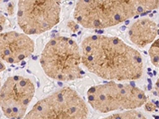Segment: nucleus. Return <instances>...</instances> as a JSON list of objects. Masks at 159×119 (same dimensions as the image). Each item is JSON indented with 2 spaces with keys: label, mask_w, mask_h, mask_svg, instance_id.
<instances>
[{
  "label": "nucleus",
  "mask_w": 159,
  "mask_h": 119,
  "mask_svg": "<svg viewBox=\"0 0 159 119\" xmlns=\"http://www.w3.org/2000/svg\"><path fill=\"white\" fill-rule=\"evenodd\" d=\"M88 114L84 100L67 87L39 100L23 119H86Z\"/></svg>",
  "instance_id": "39448f33"
},
{
  "label": "nucleus",
  "mask_w": 159,
  "mask_h": 119,
  "mask_svg": "<svg viewBox=\"0 0 159 119\" xmlns=\"http://www.w3.org/2000/svg\"><path fill=\"white\" fill-rule=\"evenodd\" d=\"M159 1L82 0L75 6L73 17L78 25L87 29H104L157 9Z\"/></svg>",
  "instance_id": "f03ea898"
},
{
  "label": "nucleus",
  "mask_w": 159,
  "mask_h": 119,
  "mask_svg": "<svg viewBox=\"0 0 159 119\" xmlns=\"http://www.w3.org/2000/svg\"><path fill=\"white\" fill-rule=\"evenodd\" d=\"M88 103L99 113L137 110L147 103L142 89L129 83L110 81L90 87L87 92Z\"/></svg>",
  "instance_id": "20e7f679"
},
{
  "label": "nucleus",
  "mask_w": 159,
  "mask_h": 119,
  "mask_svg": "<svg viewBox=\"0 0 159 119\" xmlns=\"http://www.w3.org/2000/svg\"><path fill=\"white\" fill-rule=\"evenodd\" d=\"M150 60L155 67L159 68V38L155 40L149 49Z\"/></svg>",
  "instance_id": "9b49d317"
},
{
  "label": "nucleus",
  "mask_w": 159,
  "mask_h": 119,
  "mask_svg": "<svg viewBox=\"0 0 159 119\" xmlns=\"http://www.w3.org/2000/svg\"><path fill=\"white\" fill-rule=\"evenodd\" d=\"M82 64L92 73L111 81L141 78L144 64L141 54L120 38L91 35L81 44Z\"/></svg>",
  "instance_id": "f257e3e1"
},
{
  "label": "nucleus",
  "mask_w": 159,
  "mask_h": 119,
  "mask_svg": "<svg viewBox=\"0 0 159 119\" xmlns=\"http://www.w3.org/2000/svg\"><path fill=\"white\" fill-rule=\"evenodd\" d=\"M101 119H147L146 116L138 110H128L119 112Z\"/></svg>",
  "instance_id": "9d476101"
},
{
  "label": "nucleus",
  "mask_w": 159,
  "mask_h": 119,
  "mask_svg": "<svg viewBox=\"0 0 159 119\" xmlns=\"http://www.w3.org/2000/svg\"><path fill=\"white\" fill-rule=\"evenodd\" d=\"M155 90H156V92H157V95H158L159 97V78L157 79V82H156L155 83Z\"/></svg>",
  "instance_id": "4468645a"
},
{
  "label": "nucleus",
  "mask_w": 159,
  "mask_h": 119,
  "mask_svg": "<svg viewBox=\"0 0 159 119\" xmlns=\"http://www.w3.org/2000/svg\"><path fill=\"white\" fill-rule=\"evenodd\" d=\"M61 12L59 1H19L17 20L25 34H41L58 24Z\"/></svg>",
  "instance_id": "423d86ee"
},
{
  "label": "nucleus",
  "mask_w": 159,
  "mask_h": 119,
  "mask_svg": "<svg viewBox=\"0 0 159 119\" xmlns=\"http://www.w3.org/2000/svg\"><path fill=\"white\" fill-rule=\"evenodd\" d=\"M67 26L69 27V29H70L71 31H72L73 33H76V31L79 29V25H78L75 21H72V20H71V21H69V22H68Z\"/></svg>",
  "instance_id": "f8f14e48"
},
{
  "label": "nucleus",
  "mask_w": 159,
  "mask_h": 119,
  "mask_svg": "<svg viewBox=\"0 0 159 119\" xmlns=\"http://www.w3.org/2000/svg\"><path fill=\"white\" fill-rule=\"evenodd\" d=\"M81 51L76 42L67 37H52L45 45L40 58L44 72L59 81H72L83 77Z\"/></svg>",
  "instance_id": "7ed1b4c3"
},
{
  "label": "nucleus",
  "mask_w": 159,
  "mask_h": 119,
  "mask_svg": "<svg viewBox=\"0 0 159 119\" xmlns=\"http://www.w3.org/2000/svg\"><path fill=\"white\" fill-rule=\"evenodd\" d=\"M146 106V110H148V111H154L156 110V107L152 103H147V104L145 105Z\"/></svg>",
  "instance_id": "ddd939ff"
},
{
  "label": "nucleus",
  "mask_w": 159,
  "mask_h": 119,
  "mask_svg": "<svg viewBox=\"0 0 159 119\" xmlns=\"http://www.w3.org/2000/svg\"><path fill=\"white\" fill-rule=\"evenodd\" d=\"M34 93V85L28 78L20 76L8 78L0 91L3 115L7 119H23Z\"/></svg>",
  "instance_id": "0eeeda50"
},
{
  "label": "nucleus",
  "mask_w": 159,
  "mask_h": 119,
  "mask_svg": "<svg viewBox=\"0 0 159 119\" xmlns=\"http://www.w3.org/2000/svg\"><path fill=\"white\" fill-rule=\"evenodd\" d=\"M34 51V42L28 35L10 31L0 36V54L2 60L18 64L31 56Z\"/></svg>",
  "instance_id": "6e6552de"
},
{
  "label": "nucleus",
  "mask_w": 159,
  "mask_h": 119,
  "mask_svg": "<svg viewBox=\"0 0 159 119\" xmlns=\"http://www.w3.org/2000/svg\"><path fill=\"white\" fill-rule=\"evenodd\" d=\"M128 33L134 45L143 48L155 41L157 35V24L150 18H140L132 24Z\"/></svg>",
  "instance_id": "1a4fd4ad"
}]
</instances>
